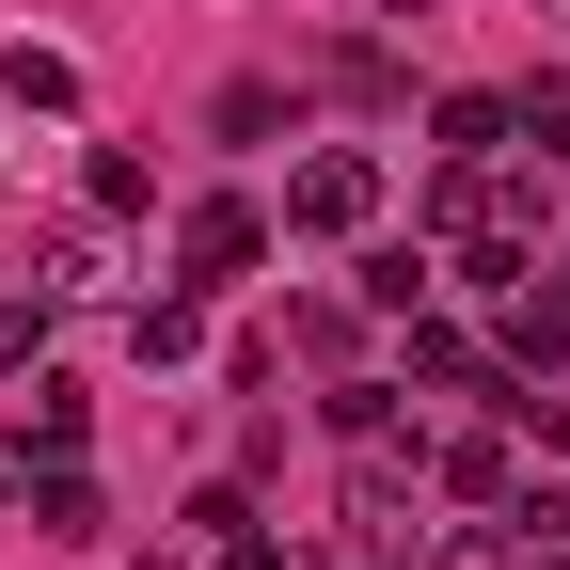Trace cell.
Returning a JSON list of instances; mask_svg holds the SVG:
<instances>
[{"mask_svg":"<svg viewBox=\"0 0 570 570\" xmlns=\"http://www.w3.org/2000/svg\"><path fill=\"white\" fill-rule=\"evenodd\" d=\"M269 269V206H238V190H206L190 223H175V285L206 302V285H254Z\"/></svg>","mask_w":570,"mask_h":570,"instance_id":"6da1fadb","label":"cell"},{"mask_svg":"<svg viewBox=\"0 0 570 570\" xmlns=\"http://www.w3.org/2000/svg\"><path fill=\"white\" fill-rule=\"evenodd\" d=\"M285 223H302V238H365L381 223V159H365V142H317V159L285 175Z\"/></svg>","mask_w":570,"mask_h":570,"instance_id":"7a4b0ae2","label":"cell"},{"mask_svg":"<svg viewBox=\"0 0 570 570\" xmlns=\"http://www.w3.org/2000/svg\"><path fill=\"white\" fill-rule=\"evenodd\" d=\"M17 508H32V539H96V475H80V444H63V460H17Z\"/></svg>","mask_w":570,"mask_h":570,"instance_id":"3957f363","label":"cell"},{"mask_svg":"<svg viewBox=\"0 0 570 570\" xmlns=\"http://www.w3.org/2000/svg\"><path fill=\"white\" fill-rule=\"evenodd\" d=\"M412 381H444V396H508V381H491V348H475L460 317H428V302H412Z\"/></svg>","mask_w":570,"mask_h":570,"instance_id":"277c9868","label":"cell"},{"mask_svg":"<svg viewBox=\"0 0 570 570\" xmlns=\"http://www.w3.org/2000/svg\"><path fill=\"white\" fill-rule=\"evenodd\" d=\"M508 475H523V428H460V444H444V491H460V508H508Z\"/></svg>","mask_w":570,"mask_h":570,"instance_id":"5b68a950","label":"cell"},{"mask_svg":"<svg viewBox=\"0 0 570 570\" xmlns=\"http://www.w3.org/2000/svg\"><path fill=\"white\" fill-rule=\"evenodd\" d=\"M428 142H444V159H523V111H508V96H444Z\"/></svg>","mask_w":570,"mask_h":570,"instance_id":"8992f818","label":"cell"},{"mask_svg":"<svg viewBox=\"0 0 570 570\" xmlns=\"http://www.w3.org/2000/svg\"><path fill=\"white\" fill-rule=\"evenodd\" d=\"M80 428H96V396L63 381V365H32V412H17V460H63V444H80Z\"/></svg>","mask_w":570,"mask_h":570,"instance_id":"52a82bcc","label":"cell"},{"mask_svg":"<svg viewBox=\"0 0 570 570\" xmlns=\"http://www.w3.org/2000/svg\"><path fill=\"white\" fill-rule=\"evenodd\" d=\"M0 96H17V111H80V63L17 32V48H0Z\"/></svg>","mask_w":570,"mask_h":570,"instance_id":"ba28073f","label":"cell"},{"mask_svg":"<svg viewBox=\"0 0 570 570\" xmlns=\"http://www.w3.org/2000/svg\"><path fill=\"white\" fill-rule=\"evenodd\" d=\"M127 333H142V365H190V348H206V302H190V285H159Z\"/></svg>","mask_w":570,"mask_h":570,"instance_id":"9c48e42d","label":"cell"},{"mask_svg":"<svg viewBox=\"0 0 570 570\" xmlns=\"http://www.w3.org/2000/svg\"><path fill=\"white\" fill-rule=\"evenodd\" d=\"M32 285H48V302H96V285H111V254L63 223V238H32Z\"/></svg>","mask_w":570,"mask_h":570,"instance_id":"30bf717a","label":"cell"},{"mask_svg":"<svg viewBox=\"0 0 570 570\" xmlns=\"http://www.w3.org/2000/svg\"><path fill=\"white\" fill-rule=\"evenodd\" d=\"M80 190H96V223H142V206H159V175H142L127 142H96V159H80Z\"/></svg>","mask_w":570,"mask_h":570,"instance_id":"8fae6325","label":"cell"},{"mask_svg":"<svg viewBox=\"0 0 570 570\" xmlns=\"http://www.w3.org/2000/svg\"><path fill=\"white\" fill-rule=\"evenodd\" d=\"M48 317H63L48 285H32V302H17V285H0V381H32V365H48Z\"/></svg>","mask_w":570,"mask_h":570,"instance_id":"7c38bea8","label":"cell"},{"mask_svg":"<svg viewBox=\"0 0 570 570\" xmlns=\"http://www.w3.org/2000/svg\"><path fill=\"white\" fill-rule=\"evenodd\" d=\"M508 111H523V142H539V159H570V80H523Z\"/></svg>","mask_w":570,"mask_h":570,"instance_id":"4fadbf2b","label":"cell"},{"mask_svg":"<svg viewBox=\"0 0 570 570\" xmlns=\"http://www.w3.org/2000/svg\"><path fill=\"white\" fill-rule=\"evenodd\" d=\"M428 570H523V554H508V539H491V523H460L444 554H428Z\"/></svg>","mask_w":570,"mask_h":570,"instance_id":"5bb4252c","label":"cell"},{"mask_svg":"<svg viewBox=\"0 0 570 570\" xmlns=\"http://www.w3.org/2000/svg\"><path fill=\"white\" fill-rule=\"evenodd\" d=\"M206 570H285V554H269L254 523H223V539H206Z\"/></svg>","mask_w":570,"mask_h":570,"instance_id":"9a60e30c","label":"cell"},{"mask_svg":"<svg viewBox=\"0 0 570 570\" xmlns=\"http://www.w3.org/2000/svg\"><path fill=\"white\" fill-rule=\"evenodd\" d=\"M523 523H539V539H554V554H570V491H554V508H523Z\"/></svg>","mask_w":570,"mask_h":570,"instance_id":"2e32d148","label":"cell"},{"mask_svg":"<svg viewBox=\"0 0 570 570\" xmlns=\"http://www.w3.org/2000/svg\"><path fill=\"white\" fill-rule=\"evenodd\" d=\"M539 285H554V302H570V254H539Z\"/></svg>","mask_w":570,"mask_h":570,"instance_id":"e0dca14e","label":"cell"},{"mask_svg":"<svg viewBox=\"0 0 570 570\" xmlns=\"http://www.w3.org/2000/svg\"><path fill=\"white\" fill-rule=\"evenodd\" d=\"M381 17H428V0H381Z\"/></svg>","mask_w":570,"mask_h":570,"instance_id":"ac0fdd59","label":"cell"},{"mask_svg":"<svg viewBox=\"0 0 570 570\" xmlns=\"http://www.w3.org/2000/svg\"><path fill=\"white\" fill-rule=\"evenodd\" d=\"M539 570H570V554H554V539H539Z\"/></svg>","mask_w":570,"mask_h":570,"instance_id":"d6986e66","label":"cell"},{"mask_svg":"<svg viewBox=\"0 0 570 570\" xmlns=\"http://www.w3.org/2000/svg\"><path fill=\"white\" fill-rule=\"evenodd\" d=\"M0 508H17V491H0Z\"/></svg>","mask_w":570,"mask_h":570,"instance_id":"ffe728a7","label":"cell"}]
</instances>
